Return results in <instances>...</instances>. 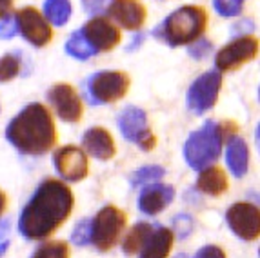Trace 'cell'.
Instances as JSON below:
<instances>
[{
  "mask_svg": "<svg viewBox=\"0 0 260 258\" xmlns=\"http://www.w3.org/2000/svg\"><path fill=\"white\" fill-rule=\"evenodd\" d=\"M73 193L64 182L48 178L24 207L18 220V231L27 240H44L70 218Z\"/></svg>",
  "mask_w": 260,
  "mask_h": 258,
  "instance_id": "obj_1",
  "label": "cell"
},
{
  "mask_svg": "<svg viewBox=\"0 0 260 258\" xmlns=\"http://www.w3.org/2000/svg\"><path fill=\"white\" fill-rule=\"evenodd\" d=\"M6 137L24 155H44L56 142L51 113L42 104H29L6 129Z\"/></svg>",
  "mask_w": 260,
  "mask_h": 258,
  "instance_id": "obj_2",
  "label": "cell"
},
{
  "mask_svg": "<svg viewBox=\"0 0 260 258\" xmlns=\"http://www.w3.org/2000/svg\"><path fill=\"white\" fill-rule=\"evenodd\" d=\"M233 131L235 124L231 122L217 124L215 120H208L199 131L191 133L184 146V158L189 164V168L197 171L211 168V164L220 156L225 137Z\"/></svg>",
  "mask_w": 260,
  "mask_h": 258,
  "instance_id": "obj_3",
  "label": "cell"
},
{
  "mask_svg": "<svg viewBox=\"0 0 260 258\" xmlns=\"http://www.w3.org/2000/svg\"><path fill=\"white\" fill-rule=\"evenodd\" d=\"M208 26V13L199 6H182L169 15L155 29V37H160L169 46H184L199 40Z\"/></svg>",
  "mask_w": 260,
  "mask_h": 258,
  "instance_id": "obj_4",
  "label": "cell"
},
{
  "mask_svg": "<svg viewBox=\"0 0 260 258\" xmlns=\"http://www.w3.org/2000/svg\"><path fill=\"white\" fill-rule=\"evenodd\" d=\"M129 89V77L122 71H99L86 82V99L89 104L117 102Z\"/></svg>",
  "mask_w": 260,
  "mask_h": 258,
  "instance_id": "obj_5",
  "label": "cell"
},
{
  "mask_svg": "<svg viewBox=\"0 0 260 258\" xmlns=\"http://www.w3.org/2000/svg\"><path fill=\"white\" fill-rule=\"evenodd\" d=\"M126 228V215L118 207L106 206L91 220V242L99 251H109Z\"/></svg>",
  "mask_w": 260,
  "mask_h": 258,
  "instance_id": "obj_6",
  "label": "cell"
},
{
  "mask_svg": "<svg viewBox=\"0 0 260 258\" xmlns=\"http://www.w3.org/2000/svg\"><path fill=\"white\" fill-rule=\"evenodd\" d=\"M222 87V77L218 71H208L200 75L189 87L187 93V106L195 115L209 111L217 104L218 91Z\"/></svg>",
  "mask_w": 260,
  "mask_h": 258,
  "instance_id": "obj_7",
  "label": "cell"
},
{
  "mask_svg": "<svg viewBox=\"0 0 260 258\" xmlns=\"http://www.w3.org/2000/svg\"><path fill=\"white\" fill-rule=\"evenodd\" d=\"M118 129L126 140L135 142L144 151H151L156 144L155 135L148 127V116L140 108H127L118 116Z\"/></svg>",
  "mask_w": 260,
  "mask_h": 258,
  "instance_id": "obj_8",
  "label": "cell"
},
{
  "mask_svg": "<svg viewBox=\"0 0 260 258\" xmlns=\"http://www.w3.org/2000/svg\"><path fill=\"white\" fill-rule=\"evenodd\" d=\"M225 220L231 231L242 240H255L260 237V209L253 204H233L225 213Z\"/></svg>",
  "mask_w": 260,
  "mask_h": 258,
  "instance_id": "obj_9",
  "label": "cell"
},
{
  "mask_svg": "<svg viewBox=\"0 0 260 258\" xmlns=\"http://www.w3.org/2000/svg\"><path fill=\"white\" fill-rule=\"evenodd\" d=\"M258 53V40L255 37H240L217 53L215 64L218 71H233L246 62L253 60Z\"/></svg>",
  "mask_w": 260,
  "mask_h": 258,
  "instance_id": "obj_10",
  "label": "cell"
},
{
  "mask_svg": "<svg viewBox=\"0 0 260 258\" xmlns=\"http://www.w3.org/2000/svg\"><path fill=\"white\" fill-rule=\"evenodd\" d=\"M48 100L51 104V108L56 111V115L60 116L64 122L77 124L82 118L84 106L80 102V96L77 95V91L70 84H56V86H53L48 91Z\"/></svg>",
  "mask_w": 260,
  "mask_h": 258,
  "instance_id": "obj_11",
  "label": "cell"
},
{
  "mask_svg": "<svg viewBox=\"0 0 260 258\" xmlns=\"http://www.w3.org/2000/svg\"><path fill=\"white\" fill-rule=\"evenodd\" d=\"M53 164L64 180L80 182L87 177V156L80 147L66 146L55 151Z\"/></svg>",
  "mask_w": 260,
  "mask_h": 258,
  "instance_id": "obj_12",
  "label": "cell"
},
{
  "mask_svg": "<svg viewBox=\"0 0 260 258\" xmlns=\"http://www.w3.org/2000/svg\"><path fill=\"white\" fill-rule=\"evenodd\" d=\"M84 39L95 49V53L111 51L120 42V31L111 20L104 17H95L82 27Z\"/></svg>",
  "mask_w": 260,
  "mask_h": 258,
  "instance_id": "obj_13",
  "label": "cell"
},
{
  "mask_svg": "<svg viewBox=\"0 0 260 258\" xmlns=\"http://www.w3.org/2000/svg\"><path fill=\"white\" fill-rule=\"evenodd\" d=\"M17 20L18 31L27 42H31L37 48H42V46L49 44L53 37L51 27H49L48 20L40 15V11H37L35 8H24L17 13Z\"/></svg>",
  "mask_w": 260,
  "mask_h": 258,
  "instance_id": "obj_14",
  "label": "cell"
},
{
  "mask_svg": "<svg viewBox=\"0 0 260 258\" xmlns=\"http://www.w3.org/2000/svg\"><path fill=\"white\" fill-rule=\"evenodd\" d=\"M108 15L124 29H139L146 22V8L139 0H113L108 8Z\"/></svg>",
  "mask_w": 260,
  "mask_h": 258,
  "instance_id": "obj_15",
  "label": "cell"
},
{
  "mask_svg": "<svg viewBox=\"0 0 260 258\" xmlns=\"http://www.w3.org/2000/svg\"><path fill=\"white\" fill-rule=\"evenodd\" d=\"M175 197V191L171 185L166 184H151L144 187L139 197V207L146 215H156L160 213L164 207L171 204Z\"/></svg>",
  "mask_w": 260,
  "mask_h": 258,
  "instance_id": "obj_16",
  "label": "cell"
},
{
  "mask_svg": "<svg viewBox=\"0 0 260 258\" xmlns=\"http://www.w3.org/2000/svg\"><path fill=\"white\" fill-rule=\"evenodd\" d=\"M82 147L91 156L99 160H109L115 156V142L113 137L104 127L87 129L82 137Z\"/></svg>",
  "mask_w": 260,
  "mask_h": 258,
  "instance_id": "obj_17",
  "label": "cell"
},
{
  "mask_svg": "<svg viewBox=\"0 0 260 258\" xmlns=\"http://www.w3.org/2000/svg\"><path fill=\"white\" fill-rule=\"evenodd\" d=\"M225 162L237 178H242L246 175L247 164H249V149H247L244 138L237 137V135L230 138L228 149H225Z\"/></svg>",
  "mask_w": 260,
  "mask_h": 258,
  "instance_id": "obj_18",
  "label": "cell"
},
{
  "mask_svg": "<svg viewBox=\"0 0 260 258\" xmlns=\"http://www.w3.org/2000/svg\"><path fill=\"white\" fill-rule=\"evenodd\" d=\"M173 247V233L166 228H158L151 233L149 240L142 247L140 258H168Z\"/></svg>",
  "mask_w": 260,
  "mask_h": 258,
  "instance_id": "obj_19",
  "label": "cell"
},
{
  "mask_svg": "<svg viewBox=\"0 0 260 258\" xmlns=\"http://www.w3.org/2000/svg\"><path fill=\"white\" fill-rule=\"evenodd\" d=\"M197 187H199L202 193L211 195V197H218L228 189V178H225V173L220 168H211L204 169L200 173L199 180H197Z\"/></svg>",
  "mask_w": 260,
  "mask_h": 258,
  "instance_id": "obj_20",
  "label": "cell"
},
{
  "mask_svg": "<svg viewBox=\"0 0 260 258\" xmlns=\"http://www.w3.org/2000/svg\"><path fill=\"white\" fill-rule=\"evenodd\" d=\"M153 231H155V229H153L151 224H148V222H139V224L127 233V237L124 238V244H122L124 253L135 254V253H139V251H142V247L146 245V242L149 240Z\"/></svg>",
  "mask_w": 260,
  "mask_h": 258,
  "instance_id": "obj_21",
  "label": "cell"
},
{
  "mask_svg": "<svg viewBox=\"0 0 260 258\" xmlns=\"http://www.w3.org/2000/svg\"><path fill=\"white\" fill-rule=\"evenodd\" d=\"M44 15L53 26H64L71 15L70 0H46L44 2Z\"/></svg>",
  "mask_w": 260,
  "mask_h": 258,
  "instance_id": "obj_22",
  "label": "cell"
},
{
  "mask_svg": "<svg viewBox=\"0 0 260 258\" xmlns=\"http://www.w3.org/2000/svg\"><path fill=\"white\" fill-rule=\"evenodd\" d=\"M66 51H68V55L77 58V60H87V58H91L93 55H96L95 49H93L91 46L87 44V40L84 39V35L80 29L75 31V33L71 35V39L66 42Z\"/></svg>",
  "mask_w": 260,
  "mask_h": 258,
  "instance_id": "obj_23",
  "label": "cell"
},
{
  "mask_svg": "<svg viewBox=\"0 0 260 258\" xmlns=\"http://www.w3.org/2000/svg\"><path fill=\"white\" fill-rule=\"evenodd\" d=\"M20 71V56L18 53H9L0 58V82L13 80Z\"/></svg>",
  "mask_w": 260,
  "mask_h": 258,
  "instance_id": "obj_24",
  "label": "cell"
},
{
  "mask_svg": "<svg viewBox=\"0 0 260 258\" xmlns=\"http://www.w3.org/2000/svg\"><path fill=\"white\" fill-rule=\"evenodd\" d=\"M31 258H70V249L66 242H48L37 249Z\"/></svg>",
  "mask_w": 260,
  "mask_h": 258,
  "instance_id": "obj_25",
  "label": "cell"
},
{
  "mask_svg": "<svg viewBox=\"0 0 260 258\" xmlns=\"http://www.w3.org/2000/svg\"><path fill=\"white\" fill-rule=\"evenodd\" d=\"M166 175V171L160 166H146V168L139 169L131 175V184L133 185H140V184H148L153 180H160Z\"/></svg>",
  "mask_w": 260,
  "mask_h": 258,
  "instance_id": "obj_26",
  "label": "cell"
},
{
  "mask_svg": "<svg viewBox=\"0 0 260 258\" xmlns=\"http://www.w3.org/2000/svg\"><path fill=\"white\" fill-rule=\"evenodd\" d=\"M244 2L246 0H213V6L222 17H237L242 13Z\"/></svg>",
  "mask_w": 260,
  "mask_h": 258,
  "instance_id": "obj_27",
  "label": "cell"
},
{
  "mask_svg": "<svg viewBox=\"0 0 260 258\" xmlns=\"http://www.w3.org/2000/svg\"><path fill=\"white\" fill-rule=\"evenodd\" d=\"M71 242L75 245H87L91 242V220L78 222L73 235H71Z\"/></svg>",
  "mask_w": 260,
  "mask_h": 258,
  "instance_id": "obj_28",
  "label": "cell"
},
{
  "mask_svg": "<svg viewBox=\"0 0 260 258\" xmlns=\"http://www.w3.org/2000/svg\"><path fill=\"white\" fill-rule=\"evenodd\" d=\"M18 31V20H17V13L15 15H6V17L0 18V39H13Z\"/></svg>",
  "mask_w": 260,
  "mask_h": 258,
  "instance_id": "obj_29",
  "label": "cell"
},
{
  "mask_svg": "<svg viewBox=\"0 0 260 258\" xmlns=\"http://www.w3.org/2000/svg\"><path fill=\"white\" fill-rule=\"evenodd\" d=\"M175 231H177L178 238H186L193 231V220L187 215H178L175 218Z\"/></svg>",
  "mask_w": 260,
  "mask_h": 258,
  "instance_id": "obj_30",
  "label": "cell"
},
{
  "mask_svg": "<svg viewBox=\"0 0 260 258\" xmlns=\"http://www.w3.org/2000/svg\"><path fill=\"white\" fill-rule=\"evenodd\" d=\"M9 231H11V222L8 218L0 220V254H4L9 245Z\"/></svg>",
  "mask_w": 260,
  "mask_h": 258,
  "instance_id": "obj_31",
  "label": "cell"
},
{
  "mask_svg": "<svg viewBox=\"0 0 260 258\" xmlns=\"http://www.w3.org/2000/svg\"><path fill=\"white\" fill-rule=\"evenodd\" d=\"M209 49H211V44L208 42V40L200 39L197 44H193L189 48V55L193 56V58H204L206 55L209 53Z\"/></svg>",
  "mask_w": 260,
  "mask_h": 258,
  "instance_id": "obj_32",
  "label": "cell"
},
{
  "mask_svg": "<svg viewBox=\"0 0 260 258\" xmlns=\"http://www.w3.org/2000/svg\"><path fill=\"white\" fill-rule=\"evenodd\" d=\"M195 258H225V253L217 245H206L197 251Z\"/></svg>",
  "mask_w": 260,
  "mask_h": 258,
  "instance_id": "obj_33",
  "label": "cell"
},
{
  "mask_svg": "<svg viewBox=\"0 0 260 258\" xmlns=\"http://www.w3.org/2000/svg\"><path fill=\"white\" fill-rule=\"evenodd\" d=\"M11 6H13V0H0V18L9 13Z\"/></svg>",
  "mask_w": 260,
  "mask_h": 258,
  "instance_id": "obj_34",
  "label": "cell"
},
{
  "mask_svg": "<svg viewBox=\"0 0 260 258\" xmlns=\"http://www.w3.org/2000/svg\"><path fill=\"white\" fill-rule=\"evenodd\" d=\"M6 204H8V198H6L4 191L0 189V215H2V213H4V209H6Z\"/></svg>",
  "mask_w": 260,
  "mask_h": 258,
  "instance_id": "obj_35",
  "label": "cell"
},
{
  "mask_svg": "<svg viewBox=\"0 0 260 258\" xmlns=\"http://www.w3.org/2000/svg\"><path fill=\"white\" fill-rule=\"evenodd\" d=\"M256 142L260 144V125H258V129H256Z\"/></svg>",
  "mask_w": 260,
  "mask_h": 258,
  "instance_id": "obj_36",
  "label": "cell"
},
{
  "mask_svg": "<svg viewBox=\"0 0 260 258\" xmlns=\"http://www.w3.org/2000/svg\"><path fill=\"white\" fill-rule=\"evenodd\" d=\"M175 258H187L186 254H178V256H175Z\"/></svg>",
  "mask_w": 260,
  "mask_h": 258,
  "instance_id": "obj_37",
  "label": "cell"
},
{
  "mask_svg": "<svg viewBox=\"0 0 260 258\" xmlns=\"http://www.w3.org/2000/svg\"><path fill=\"white\" fill-rule=\"evenodd\" d=\"M258 100H260V89H258Z\"/></svg>",
  "mask_w": 260,
  "mask_h": 258,
  "instance_id": "obj_38",
  "label": "cell"
},
{
  "mask_svg": "<svg viewBox=\"0 0 260 258\" xmlns=\"http://www.w3.org/2000/svg\"><path fill=\"white\" fill-rule=\"evenodd\" d=\"M258 253H260V251H258Z\"/></svg>",
  "mask_w": 260,
  "mask_h": 258,
  "instance_id": "obj_39",
  "label": "cell"
}]
</instances>
